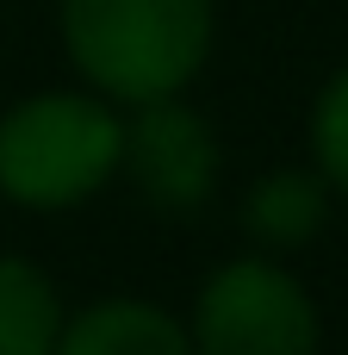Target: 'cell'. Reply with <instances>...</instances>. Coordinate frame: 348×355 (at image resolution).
Wrapping results in <instances>:
<instances>
[{"instance_id":"1","label":"cell","mask_w":348,"mask_h":355,"mask_svg":"<svg viewBox=\"0 0 348 355\" xmlns=\"http://www.w3.org/2000/svg\"><path fill=\"white\" fill-rule=\"evenodd\" d=\"M62 44L93 94L168 100L212 56V0H62Z\"/></svg>"},{"instance_id":"2","label":"cell","mask_w":348,"mask_h":355,"mask_svg":"<svg viewBox=\"0 0 348 355\" xmlns=\"http://www.w3.org/2000/svg\"><path fill=\"white\" fill-rule=\"evenodd\" d=\"M125 162V119L106 94H31L0 119V193L19 206H75Z\"/></svg>"},{"instance_id":"3","label":"cell","mask_w":348,"mask_h":355,"mask_svg":"<svg viewBox=\"0 0 348 355\" xmlns=\"http://www.w3.org/2000/svg\"><path fill=\"white\" fill-rule=\"evenodd\" d=\"M193 355H318V312L274 262H224L193 312Z\"/></svg>"},{"instance_id":"4","label":"cell","mask_w":348,"mask_h":355,"mask_svg":"<svg viewBox=\"0 0 348 355\" xmlns=\"http://www.w3.org/2000/svg\"><path fill=\"white\" fill-rule=\"evenodd\" d=\"M137 193L162 212H187L199 200H212L218 187V137L212 125L181 106V94L168 100H143L137 119H125V162H118Z\"/></svg>"},{"instance_id":"5","label":"cell","mask_w":348,"mask_h":355,"mask_svg":"<svg viewBox=\"0 0 348 355\" xmlns=\"http://www.w3.org/2000/svg\"><path fill=\"white\" fill-rule=\"evenodd\" d=\"M56 355H193L187 324H174L162 306L143 300H106L62 324Z\"/></svg>"},{"instance_id":"6","label":"cell","mask_w":348,"mask_h":355,"mask_svg":"<svg viewBox=\"0 0 348 355\" xmlns=\"http://www.w3.org/2000/svg\"><path fill=\"white\" fill-rule=\"evenodd\" d=\"M62 306L37 262L0 256V355H56Z\"/></svg>"},{"instance_id":"7","label":"cell","mask_w":348,"mask_h":355,"mask_svg":"<svg viewBox=\"0 0 348 355\" xmlns=\"http://www.w3.org/2000/svg\"><path fill=\"white\" fill-rule=\"evenodd\" d=\"M243 225L274 243V250H293V243H311L318 225H324V181L318 175H299V168H274L249 187L243 200Z\"/></svg>"},{"instance_id":"8","label":"cell","mask_w":348,"mask_h":355,"mask_svg":"<svg viewBox=\"0 0 348 355\" xmlns=\"http://www.w3.org/2000/svg\"><path fill=\"white\" fill-rule=\"evenodd\" d=\"M311 150H318L324 181L348 193V69H336L330 87L318 94V112H311Z\"/></svg>"}]
</instances>
